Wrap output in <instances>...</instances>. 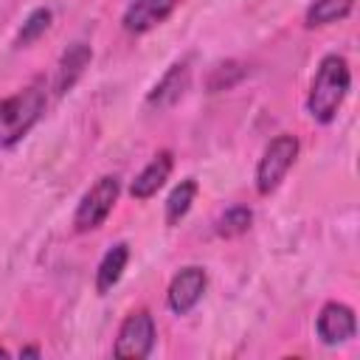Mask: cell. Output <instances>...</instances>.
I'll return each instance as SVG.
<instances>
[{"mask_svg":"<svg viewBox=\"0 0 360 360\" xmlns=\"http://www.w3.org/2000/svg\"><path fill=\"white\" fill-rule=\"evenodd\" d=\"M118 194H121V180L115 174H104L98 177L87 191L84 197L79 200L76 205V214H73V231L76 233H90L96 228H101L107 222V217L112 214L115 202H118Z\"/></svg>","mask_w":360,"mask_h":360,"instance_id":"obj_3","label":"cell"},{"mask_svg":"<svg viewBox=\"0 0 360 360\" xmlns=\"http://www.w3.org/2000/svg\"><path fill=\"white\" fill-rule=\"evenodd\" d=\"M93 59V51L90 45L84 42H73L62 56H59V65H56V76H53V93L56 96H65L84 73V68L90 65Z\"/></svg>","mask_w":360,"mask_h":360,"instance_id":"obj_11","label":"cell"},{"mask_svg":"<svg viewBox=\"0 0 360 360\" xmlns=\"http://www.w3.org/2000/svg\"><path fill=\"white\" fill-rule=\"evenodd\" d=\"M205 287H208V273L205 267H197V264H188L183 267L180 273H174V278L169 281V290H166V304L174 315H188L200 298L205 295Z\"/></svg>","mask_w":360,"mask_h":360,"instance_id":"obj_6","label":"cell"},{"mask_svg":"<svg viewBox=\"0 0 360 360\" xmlns=\"http://www.w3.org/2000/svg\"><path fill=\"white\" fill-rule=\"evenodd\" d=\"M352 87V70L349 62L338 53H329L321 59L312 84H309V96H307V110L312 115V121L318 124H332L338 110L343 107L346 96Z\"/></svg>","mask_w":360,"mask_h":360,"instance_id":"obj_1","label":"cell"},{"mask_svg":"<svg viewBox=\"0 0 360 360\" xmlns=\"http://www.w3.org/2000/svg\"><path fill=\"white\" fill-rule=\"evenodd\" d=\"M248 73V68L242 62H219L211 68V76H208V93H219V90H231L236 82H242Z\"/></svg>","mask_w":360,"mask_h":360,"instance_id":"obj_16","label":"cell"},{"mask_svg":"<svg viewBox=\"0 0 360 360\" xmlns=\"http://www.w3.org/2000/svg\"><path fill=\"white\" fill-rule=\"evenodd\" d=\"M315 329H318V338L326 343V346H340L346 340H352L357 335V318H354V309L349 304H340V301H329L321 307L318 312V321H315Z\"/></svg>","mask_w":360,"mask_h":360,"instance_id":"obj_7","label":"cell"},{"mask_svg":"<svg viewBox=\"0 0 360 360\" xmlns=\"http://www.w3.org/2000/svg\"><path fill=\"white\" fill-rule=\"evenodd\" d=\"M172 166H174V155H172L169 149H160V152L135 174L132 186H129V197H132V200H149V197H155V194L163 188V183L169 180Z\"/></svg>","mask_w":360,"mask_h":360,"instance_id":"obj_10","label":"cell"},{"mask_svg":"<svg viewBox=\"0 0 360 360\" xmlns=\"http://www.w3.org/2000/svg\"><path fill=\"white\" fill-rule=\"evenodd\" d=\"M177 6H180V0H135L124 11L121 25L127 34H146V31L158 28L160 22H166Z\"/></svg>","mask_w":360,"mask_h":360,"instance_id":"obj_9","label":"cell"},{"mask_svg":"<svg viewBox=\"0 0 360 360\" xmlns=\"http://www.w3.org/2000/svg\"><path fill=\"white\" fill-rule=\"evenodd\" d=\"M188 82H191L188 59L174 62V65L160 76V82L149 90V96H146V107H152V110H158V112L174 107V104L183 98V93L188 90Z\"/></svg>","mask_w":360,"mask_h":360,"instance_id":"obj_8","label":"cell"},{"mask_svg":"<svg viewBox=\"0 0 360 360\" xmlns=\"http://www.w3.org/2000/svg\"><path fill=\"white\" fill-rule=\"evenodd\" d=\"M250 222H253V211H250L248 205H231V208L217 219L214 231H217V236H222V239H233V236H242V233L250 228Z\"/></svg>","mask_w":360,"mask_h":360,"instance_id":"obj_15","label":"cell"},{"mask_svg":"<svg viewBox=\"0 0 360 360\" xmlns=\"http://www.w3.org/2000/svg\"><path fill=\"white\" fill-rule=\"evenodd\" d=\"M194 197H197V180H191V177L188 180H180L172 188L169 200H166V225H177L191 211Z\"/></svg>","mask_w":360,"mask_h":360,"instance_id":"obj_14","label":"cell"},{"mask_svg":"<svg viewBox=\"0 0 360 360\" xmlns=\"http://www.w3.org/2000/svg\"><path fill=\"white\" fill-rule=\"evenodd\" d=\"M6 354H8V352H6V349H3V346H0V357H6Z\"/></svg>","mask_w":360,"mask_h":360,"instance_id":"obj_19","label":"cell"},{"mask_svg":"<svg viewBox=\"0 0 360 360\" xmlns=\"http://www.w3.org/2000/svg\"><path fill=\"white\" fill-rule=\"evenodd\" d=\"M155 338H158L155 318L146 309H135L124 318V323L118 329V338H115V346H112V354L127 357V360H143V357L152 354Z\"/></svg>","mask_w":360,"mask_h":360,"instance_id":"obj_5","label":"cell"},{"mask_svg":"<svg viewBox=\"0 0 360 360\" xmlns=\"http://www.w3.org/2000/svg\"><path fill=\"white\" fill-rule=\"evenodd\" d=\"M45 104H48V93L42 79H34L31 84L3 98L0 101V149L20 143L31 132V127L42 118Z\"/></svg>","mask_w":360,"mask_h":360,"instance_id":"obj_2","label":"cell"},{"mask_svg":"<svg viewBox=\"0 0 360 360\" xmlns=\"http://www.w3.org/2000/svg\"><path fill=\"white\" fill-rule=\"evenodd\" d=\"M354 0H312L307 14H304V25L307 28H323L332 22H340L352 14Z\"/></svg>","mask_w":360,"mask_h":360,"instance_id":"obj_13","label":"cell"},{"mask_svg":"<svg viewBox=\"0 0 360 360\" xmlns=\"http://www.w3.org/2000/svg\"><path fill=\"white\" fill-rule=\"evenodd\" d=\"M298 149H301V143H298V138L290 135V132L276 135V138L264 146V152H262V158H259V166H256V191H259L262 197L273 194V191L281 186V180L287 177V172L292 169V163H295V158H298Z\"/></svg>","mask_w":360,"mask_h":360,"instance_id":"obj_4","label":"cell"},{"mask_svg":"<svg viewBox=\"0 0 360 360\" xmlns=\"http://www.w3.org/2000/svg\"><path fill=\"white\" fill-rule=\"evenodd\" d=\"M51 8H34L28 17H25V22H22V28L17 31V39H14V45L17 48H25V45H31L34 39H39L45 31H48V25H51Z\"/></svg>","mask_w":360,"mask_h":360,"instance_id":"obj_17","label":"cell"},{"mask_svg":"<svg viewBox=\"0 0 360 360\" xmlns=\"http://www.w3.org/2000/svg\"><path fill=\"white\" fill-rule=\"evenodd\" d=\"M127 262H129V245H127V242H115V245L101 256L98 270H96V290H98L101 295L110 292V290L121 281V276H124V270H127Z\"/></svg>","mask_w":360,"mask_h":360,"instance_id":"obj_12","label":"cell"},{"mask_svg":"<svg viewBox=\"0 0 360 360\" xmlns=\"http://www.w3.org/2000/svg\"><path fill=\"white\" fill-rule=\"evenodd\" d=\"M25 354L37 357V354H39V349H37V346H28V349H22V352H20V357H25Z\"/></svg>","mask_w":360,"mask_h":360,"instance_id":"obj_18","label":"cell"}]
</instances>
